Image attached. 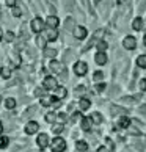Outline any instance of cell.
<instances>
[{
  "mask_svg": "<svg viewBox=\"0 0 146 152\" xmlns=\"http://www.w3.org/2000/svg\"><path fill=\"white\" fill-rule=\"evenodd\" d=\"M44 88H46V89H57V88H58L57 78H54V77H46V78H44Z\"/></svg>",
  "mask_w": 146,
  "mask_h": 152,
  "instance_id": "3",
  "label": "cell"
},
{
  "mask_svg": "<svg viewBox=\"0 0 146 152\" xmlns=\"http://www.w3.org/2000/svg\"><path fill=\"white\" fill-rule=\"evenodd\" d=\"M8 141H10V140H8L7 137H0V149L7 148V146H8Z\"/></svg>",
  "mask_w": 146,
  "mask_h": 152,
  "instance_id": "29",
  "label": "cell"
},
{
  "mask_svg": "<svg viewBox=\"0 0 146 152\" xmlns=\"http://www.w3.org/2000/svg\"><path fill=\"white\" fill-rule=\"evenodd\" d=\"M46 24L49 25V28H57L58 24H60V20H58L57 16H49L47 20H46Z\"/></svg>",
  "mask_w": 146,
  "mask_h": 152,
  "instance_id": "10",
  "label": "cell"
},
{
  "mask_svg": "<svg viewBox=\"0 0 146 152\" xmlns=\"http://www.w3.org/2000/svg\"><path fill=\"white\" fill-rule=\"evenodd\" d=\"M2 130H3V126H2V122H0V133H2Z\"/></svg>",
  "mask_w": 146,
  "mask_h": 152,
  "instance_id": "44",
  "label": "cell"
},
{
  "mask_svg": "<svg viewBox=\"0 0 146 152\" xmlns=\"http://www.w3.org/2000/svg\"><path fill=\"white\" fill-rule=\"evenodd\" d=\"M21 14H22V10H21L19 7H14V8H13V16H14V18H19Z\"/></svg>",
  "mask_w": 146,
  "mask_h": 152,
  "instance_id": "32",
  "label": "cell"
},
{
  "mask_svg": "<svg viewBox=\"0 0 146 152\" xmlns=\"http://www.w3.org/2000/svg\"><path fill=\"white\" fill-rule=\"evenodd\" d=\"M65 28H66V30H72V28H76V27H74V20H72L71 18L66 19V22H65Z\"/></svg>",
  "mask_w": 146,
  "mask_h": 152,
  "instance_id": "24",
  "label": "cell"
},
{
  "mask_svg": "<svg viewBox=\"0 0 146 152\" xmlns=\"http://www.w3.org/2000/svg\"><path fill=\"white\" fill-rule=\"evenodd\" d=\"M49 67H50V71H52V72H57V74H60V72H63V66H61V64L58 63V61H55V60L50 61Z\"/></svg>",
  "mask_w": 146,
  "mask_h": 152,
  "instance_id": "11",
  "label": "cell"
},
{
  "mask_svg": "<svg viewBox=\"0 0 146 152\" xmlns=\"http://www.w3.org/2000/svg\"><path fill=\"white\" fill-rule=\"evenodd\" d=\"M79 105H80V110H88V108H90V105H91V104H90V100H88V99H82V100H80V104H79Z\"/></svg>",
  "mask_w": 146,
  "mask_h": 152,
  "instance_id": "23",
  "label": "cell"
},
{
  "mask_svg": "<svg viewBox=\"0 0 146 152\" xmlns=\"http://www.w3.org/2000/svg\"><path fill=\"white\" fill-rule=\"evenodd\" d=\"M52 130H54V133H61V132H63V126H61V124H60V126H54V129H52Z\"/></svg>",
  "mask_w": 146,
  "mask_h": 152,
  "instance_id": "36",
  "label": "cell"
},
{
  "mask_svg": "<svg viewBox=\"0 0 146 152\" xmlns=\"http://www.w3.org/2000/svg\"><path fill=\"white\" fill-rule=\"evenodd\" d=\"M102 77H104V74H102V72H94V75H93V78H94V80H96V82H99V80H102Z\"/></svg>",
  "mask_w": 146,
  "mask_h": 152,
  "instance_id": "34",
  "label": "cell"
},
{
  "mask_svg": "<svg viewBox=\"0 0 146 152\" xmlns=\"http://www.w3.org/2000/svg\"><path fill=\"white\" fill-rule=\"evenodd\" d=\"M46 41H47V39L44 38V36H38V38H36V44H38V47L46 49Z\"/></svg>",
  "mask_w": 146,
  "mask_h": 152,
  "instance_id": "17",
  "label": "cell"
},
{
  "mask_svg": "<svg viewBox=\"0 0 146 152\" xmlns=\"http://www.w3.org/2000/svg\"><path fill=\"white\" fill-rule=\"evenodd\" d=\"M55 96H57V97H60V99L66 97V89H65L63 86H58L57 89H55Z\"/></svg>",
  "mask_w": 146,
  "mask_h": 152,
  "instance_id": "16",
  "label": "cell"
},
{
  "mask_svg": "<svg viewBox=\"0 0 146 152\" xmlns=\"http://www.w3.org/2000/svg\"><path fill=\"white\" fill-rule=\"evenodd\" d=\"M137 66L146 67V55H140V57L137 58Z\"/></svg>",
  "mask_w": 146,
  "mask_h": 152,
  "instance_id": "20",
  "label": "cell"
},
{
  "mask_svg": "<svg viewBox=\"0 0 146 152\" xmlns=\"http://www.w3.org/2000/svg\"><path fill=\"white\" fill-rule=\"evenodd\" d=\"M145 46H146V36H145Z\"/></svg>",
  "mask_w": 146,
  "mask_h": 152,
  "instance_id": "47",
  "label": "cell"
},
{
  "mask_svg": "<svg viewBox=\"0 0 146 152\" xmlns=\"http://www.w3.org/2000/svg\"><path fill=\"white\" fill-rule=\"evenodd\" d=\"M16 3H18L16 0H7V5H8V7H11V8H14Z\"/></svg>",
  "mask_w": 146,
  "mask_h": 152,
  "instance_id": "38",
  "label": "cell"
},
{
  "mask_svg": "<svg viewBox=\"0 0 146 152\" xmlns=\"http://www.w3.org/2000/svg\"><path fill=\"white\" fill-rule=\"evenodd\" d=\"M110 113L113 115V116H116V115H124L126 110L121 108V107H118V105H112V107H110Z\"/></svg>",
  "mask_w": 146,
  "mask_h": 152,
  "instance_id": "13",
  "label": "cell"
},
{
  "mask_svg": "<svg viewBox=\"0 0 146 152\" xmlns=\"http://www.w3.org/2000/svg\"><path fill=\"white\" fill-rule=\"evenodd\" d=\"M36 143H38V146H39L41 149L47 148V144H49V135H47V133H39Z\"/></svg>",
  "mask_w": 146,
  "mask_h": 152,
  "instance_id": "5",
  "label": "cell"
},
{
  "mask_svg": "<svg viewBox=\"0 0 146 152\" xmlns=\"http://www.w3.org/2000/svg\"><path fill=\"white\" fill-rule=\"evenodd\" d=\"M74 36L77 39H83L87 36V28H85V27H82V25L76 27V28H74Z\"/></svg>",
  "mask_w": 146,
  "mask_h": 152,
  "instance_id": "9",
  "label": "cell"
},
{
  "mask_svg": "<svg viewBox=\"0 0 146 152\" xmlns=\"http://www.w3.org/2000/svg\"><path fill=\"white\" fill-rule=\"evenodd\" d=\"M94 60H96L98 64H105V63H107V55H105L104 52H99V53H96Z\"/></svg>",
  "mask_w": 146,
  "mask_h": 152,
  "instance_id": "12",
  "label": "cell"
},
{
  "mask_svg": "<svg viewBox=\"0 0 146 152\" xmlns=\"http://www.w3.org/2000/svg\"><path fill=\"white\" fill-rule=\"evenodd\" d=\"M118 3H124V0H118Z\"/></svg>",
  "mask_w": 146,
  "mask_h": 152,
  "instance_id": "45",
  "label": "cell"
},
{
  "mask_svg": "<svg viewBox=\"0 0 146 152\" xmlns=\"http://www.w3.org/2000/svg\"><path fill=\"white\" fill-rule=\"evenodd\" d=\"M77 149L79 151H82V152H85L88 149V144L85 141H77Z\"/></svg>",
  "mask_w": 146,
  "mask_h": 152,
  "instance_id": "26",
  "label": "cell"
},
{
  "mask_svg": "<svg viewBox=\"0 0 146 152\" xmlns=\"http://www.w3.org/2000/svg\"><path fill=\"white\" fill-rule=\"evenodd\" d=\"M5 39H7L8 42H11L14 39V33L13 31H7V33H5Z\"/></svg>",
  "mask_w": 146,
  "mask_h": 152,
  "instance_id": "30",
  "label": "cell"
},
{
  "mask_svg": "<svg viewBox=\"0 0 146 152\" xmlns=\"http://www.w3.org/2000/svg\"><path fill=\"white\" fill-rule=\"evenodd\" d=\"M0 102H2V97H0Z\"/></svg>",
  "mask_w": 146,
  "mask_h": 152,
  "instance_id": "48",
  "label": "cell"
},
{
  "mask_svg": "<svg viewBox=\"0 0 146 152\" xmlns=\"http://www.w3.org/2000/svg\"><path fill=\"white\" fill-rule=\"evenodd\" d=\"M44 38H46L47 41H55V39L58 38V31H57V28H47L46 33H44Z\"/></svg>",
  "mask_w": 146,
  "mask_h": 152,
  "instance_id": "6",
  "label": "cell"
},
{
  "mask_svg": "<svg viewBox=\"0 0 146 152\" xmlns=\"http://www.w3.org/2000/svg\"><path fill=\"white\" fill-rule=\"evenodd\" d=\"M132 27H134V30H142V27H143V20L140 19V18H135V20L132 22Z\"/></svg>",
  "mask_w": 146,
  "mask_h": 152,
  "instance_id": "15",
  "label": "cell"
},
{
  "mask_svg": "<svg viewBox=\"0 0 146 152\" xmlns=\"http://www.w3.org/2000/svg\"><path fill=\"white\" fill-rule=\"evenodd\" d=\"M2 36H3V35H2V30H0V39H2Z\"/></svg>",
  "mask_w": 146,
  "mask_h": 152,
  "instance_id": "46",
  "label": "cell"
},
{
  "mask_svg": "<svg viewBox=\"0 0 146 152\" xmlns=\"http://www.w3.org/2000/svg\"><path fill=\"white\" fill-rule=\"evenodd\" d=\"M123 102H134L132 97H123Z\"/></svg>",
  "mask_w": 146,
  "mask_h": 152,
  "instance_id": "42",
  "label": "cell"
},
{
  "mask_svg": "<svg viewBox=\"0 0 146 152\" xmlns=\"http://www.w3.org/2000/svg\"><path fill=\"white\" fill-rule=\"evenodd\" d=\"M85 91H87L85 86H77V88H76V94H77V96H82Z\"/></svg>",
  "mask_w": 146,
  "mask_h": 152,
  "instance_id": "35",
  "label": "cell"
},
{
  "mask_svg": "<svg viewBox=\"0 0 146 152\" xmlns=\"http://www.w3.org/2000/svg\"><path fill=\"white\" fill-rule=\"evenodd\" d=\"M0 75H2L3 78H10V75H11V71H10V67H2L0 69Z\"/></svg>",
  "mask_w": 146,
  "mask_h": 152,
  "instance_id": "19",
  "label": "cell"
},
{
  "mask_svg": "<svg viewBox=\"0 0 146 152\" xmlns=\"http://www.w3.org/2000/svg\"><path fill=\"white\" fill-rule=\"evenodd\" d=\"M44 55H46V57H49V58H54L55 55H57V50L55 49H44Z\"/></svg>",
  "mask_w": 146,
  "mask_h": 152,
  "instance_id": "21",
  "label": "cell"
},
{
  "mask_svg": "<svg viewBox=\"0 0 146 152\" xmlns=\"http://www.w3.org/2000/svg\"><path fill=\"white\" fill-rule=\"evenodd\" d=\"M5 107H7V108H14V107H16V100L13 97H8L7 100H5Z\"/></svg>",
  "mask_w": 146,
  "mask_h": 152,
  "instance_id": "22",
  "label": "cell"
},
{
  "mask_svg": "<svg viewBox=\"0 0 146 152\" xmlns=\"http://www.w3.org/2000/svg\"><path fill=\"white\" fill-rule=\"evenodd\" d=\"M91 121L94 124H101V122H102V116H101L99 113H93L91 115Z\"/></svg>",
  "mask_w": 146,
  "mask_h": 152,
  "instance_id": "25",
  "label": "cell"
},
{
  "mask_svg": "<svg viewBox=\"0 0 146 152\" xmlns=\"http://www.w3.org/2000/svg\"><path fill=\"white\" fill-rule=\"evenodd\" d=\"M90 126H91V118H85V119H82V129H83V130H90Z\"/></svg>",
  "mask_w": 146,
  "mask_h": 152,
  "instance_id": "18",
  "label": "cell"
},
{
  "mask_svg": "<svg viewBox=\"0 0 146 152\" xmlns=\"http://www.w3.org/2000/svg\"><path fill=\"white\" fill-rule=\"evenodd\" d=\"M72 3H74V0H65V5H66L68 8H71V7H72Z\"/></svg>",
  "mask_w": 146,
  "mask_h": 152,
  "instance_id": "40",
  "label": "cell"
},
{
  "mask_svg": "<svg viewBox=\"0 0 146 152\" xmlns=\"http://www.w3.org/2000/svg\"><path fill=\"white\" fill-rule=\"evenodd\" d=\"M30 28H32L33 33L43 31V28H44V22H43V19H41V18H35V19L30 22Z\"/></svg>",
  "mask_w": 146,
  "mask_h": 152,
  "instance_id": "2",
  "label": "cell"
},
{
  "mask_svg": "<svg viewBox=\"0 0 146 152\" xmlns=\"http://www.w3.org/2000/svg\"><path fill=\"white\" fill-rule=\"evenodd\" d=\"M46 121L47 122H55V121H57V115H55V113H47L46 115Z\"/></svg>",
  "mask_w": 146,
  "mask_h": 152,
  "instance_id": "28",
  "label": "cell"
},
{
  "mask_svg": "<svg viewBox=\"0 0 146 152\" xmlns=\"http://www.w3.org/2000/svg\"><path fill=\"white\" fill-rule=\"evenodd\" d=\"M87 71H88V67H87V63H82V61H77L76 66H74V72L77 75H85L87 74Z\"/></svg>",
  "mask_w": 146,
  "mask_h": 152,
  "instance_id": "4",
  "label": "cell"
},
{
  "mask_svg": "<svg viewBox=\"0 0 146 152\" xmlns=\"http://www.w3.org/2000/svg\"><path fill=\"white\" fill-rule=\"evenodd\" d=\"M55 102V99L54 97H47V96H44V97H41V104L44 107H49V105H54Z\"/></svg>",
  "mask_w": 146,
  "mask_h": 152,
  "instance_id": "14",
  "label": "cell"
},
{
  "mask_svg": "<svg viewBox=\"0 0 146 152\" xmlns=\"http://www.w3.org/2000/svg\"><path fill=\"white\" fill-rule=\"evenodd\" d=\"M102 89H105V85H102V83L96 86V91H98V93H99V91H102Z\"/></svg>",
  "mask_w": 146,
  "mask_h": 152,
  "instance_id": "41",
  "label": "cell"
},
{
  "mask_svg": "<svg viewBox=\"0 0 146 152\" xmlns=\"http://www.w3.org/2000/svg\"><path fill=\"white\" fill-rule=\"evenodd\" d=\"M57 119H58V121H61V122H63V121L66 119V115H65V113H60V115H57Z\"/></svg>",
  "mask_w": 146,
  "mask_h": 152,
  "instance_id": "39",
  "label": "cell"
},
{
  "mask_svg": "<svg viewBox=\"0 0 146 152\" xmlns=\"http://www.w3.org/2000/svg\"><path fill=\"white\" fill-rule=\"evenodd\" d=\"M118 126H120V127H123V129H126V127L129 126V119H127V118H124V116H123L121 119H120V122H118Z\"/></svg>",
  "mask_w": 146,
  "mask_h": 152,
  "instance_id": "27",
  "label": "cell"
},
{
  "mask_svg": "<svg viewBox=\"0 0 146 152\" xmlns=\"http://www.w3.org/2000/svg\"><path fill=\"white\" fill-rule=\"evenodd\" d=\"M123 46H124L126 49H135V46H137V41H135V38H132V36H127L124 41H123Z\"/></svg>",
  "mask_w": 146,
  "mask_h": 152,
  "instance_id": "8",
  "label": "cell"
},
{
  "mask_svg": "<svg viewBox=\"0 0 146 152\" xmlns=\"http://www.w3.org/2000/svg\"><path fill=\"white\" fill-rule=\"evenodd\" d=\"M38 122L35 121H30V122H27V126H25V133L27 135H33L35 132H38Z\"/></svg>",
  "mask_w": 146,
  "mask_h": 152,
  "instance_id": "7",
  "label": "cell"
},
{
  "mask_svg": "<svg viewBox=\"0 0 146 152\" xmlns=\"http://www.w3.org/2000/svg\"><path fill=\"white\" fill-rule=\"evenodd\" d=\"M107 46H109V44L105 42V41H99V42H98V49L101 50V52H102V50H105V49H107Z\"/></svg>",
  "mask_w": 146,
  "mask_h": 152,
  "instance_id": "31",
  "label": "cell"
},
{
  "mask_svg": "<svg viewBox=\"0 0 146 152\" xmlns=\"http://www.w3.org/2000/svg\"><path fill=\"white\" fill-rule=\"evenodd\" d=\"M35 96H38V97H44V88H36L35 89Z\"/></svg>",
  "mask_w": 146,
  "mask_h": 152,
  "instance_id": "33",
  "label": "cell"
},
{
  "mask_svg": "<svg viewBox=\"0 0 146 152\" xmlns=\"http://www.w3.org/2000/svg\"><path fill=\"white\" fill-rule=\"evenodd\" d=\"M140 89H142V91H146V78H143V80L140 82Z\"/></svg>",
  "mask_w": 146,
  "mask_h": 152,
  "instance_id": "37",
  "label": "cell"
},
{
  "mask_svg": "<svg viewBox=\"0 0 146 152\" xmlns=\"http://www.w3.org/2000/svg\"><path fill=\"white\" fill-rule=\"evenodd\" d=\"M98 152H109V151L105 149V148H99V149H98Z\"/></svg>",
  "mask_w": 146,
  "mask_h": 152,
  "instance_id": "43",
  "label": "cell"
},
{
  "mask_svg": "<svg viewBox=\"0 0 146 152\" xmlns=\"http://www.w3.org/2000/svg\"><path fill=\"white\" fill-rule=\"evenodd\" d=\"M50 148H52L54 152H63L66 149V141L63 138H54L52 141H50Z\"/></svg>",
  "mask_w": 146,
  "mask_h": 152,
  "instance_id": "1",
  "label": "cell"
}]
</instances>
